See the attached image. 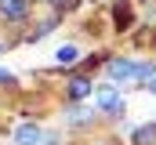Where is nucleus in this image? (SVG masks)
I'll return each mask as SVG.
<instances>
[{
	"mask_svg": "<svg viewBox=\"0 0 156 145\" xmlns=\"http://www.w3.org/2000/svg\"><path fill=\"white\" fill-rule=\"evenodd\" d=\"M98 105L105 109V112H116V109L123 105V98H120L116 87H105V91H98Z\"/></svg>",
	"mask_w": 156,
	"mask_h": 145,
	"instance_id": "obj_5",
	"label": "nucleus"
},
{
	"mask_svg": "<svg viewBox=\"0 0 156 145\" xmlns=\"http://www.w3.org/2000/svg\"><path fill=\"white\" fill-rule=\"evenodd\" d=\"M145 91H149V94H156V76H153V80H145Z\"/></svg>",
	"mask_w": 156,
	"mask_h": 145,
	"instance_id": "obj_12",
	"label": "nucleus"
},
{
	"mask_svg": "<svg viewBox=\"0 0 156 145\" xmlns=\"http://www.w3.org/2000/svg\"><path fill=\"white\" fill-rule=\"evenodd\" d=\"M105 76H109L113 83L131 80V76H134V62H131V58H109V62H105Z\"/></svg>",
	"mask_w": 156,
	"mask_h": 145,
	"instance_id": "obj_1",
	"label": "nucleus"
},
{
	"mask_svg": "<svg viewBox=\"0 0 156 145\" xmlns=\"http://www.w3.org/2000/svg\"><path fill=\"white\" fill-rule=\"evenodd\" d=\"M29 4H33V0H0V18L22 22V18L29 15Z\"/></svg>",
	"mask_w": 156,
	"mask_h": 145,
	"instance_id": "obj_2",
	"label": "nucleus"
},
{
	"mask_svg": "<svg viewBox=\"0 0 156 145\" xmlns=\"http://www.w3.org/2000/svg\"><path fill=\"white\" fill-rule=\"evenodd\" d=\"M55 26H58V18H47V22H40V26H37V29H33L29 36H26V40H29V44H37V40H44V36L51 33Z\"/></svg>",
	"mask_w": 156,
	"mask_h": 145,
	"instance_id": "obj_6",
	"label": "nucleus"
},
{
	"mask_svg": "<svg viewBox=\"0 0 156 145\" xmlns=\"http://www.w3.org/2000/svg\"><path fill=\"white\" fill-rule=\"evenodd\" d=\"M0 83H15V76H11L7 69H0Z\"/></svg>",
	"mask_w": 156,
	"mask_h": 145,
	"instance_id": "obj_11",
	"label": "nucleus"
},
{
	"mask_svg": "<svg viewBox=\"0 0 156 145\" xmlns=\"http://www.w3.org/2000/svg\"><path fill=\"white\" fill-rule=\"evenodd\" d=\"M47 4H51V7H55V11H69V7H73V4H76V0H47Z\"/></svg>",
	"mask_w": 156,
	"mask_h": 145,
	"instance_id": "obj_10",
	"label": "nucleus"
},
{
	"mask_svg": "<svg viewBox=\"0 0 156 145\" xmlns=\"http://www.w3.org/2000/svg\"><path fill=\"white\" fill-rule=\"evenodd\" d=\"M91 91H94V87H91V76H69V87H66V94H69V98H73V102H83V98H91Z\"/></svg>",
	"mask_w": 156,
	"mask_h": 145,
	"instance_id": "obj_3",
	"label": "nucleus"
},
{
	"mask_svg": "<svg viewBox=\"0 0 156 145\" xmlns=\"http://www.w3.org/2000/svg\"><path fill=\"white\" fill-rule=\"evenodd\" d=\"M40 138H44V134H40L37 123H22V127L15 131V145H40Z\"/></svg>",
	"mask_w": 156,
	"mask_h": 145,
	"instance_id": "obj_4",
	"label": "nucleus"
},
{
	"mask_svg": "<svg viewBox=\"0 0 156 145\" xmlns=\"http://www.w3.org/2000/svg\"><path fill=\"white\" fill-rule=\"evenodd\" d=\"M113 18H116V26H120V29H127V26H131V7H127L123 0L113 7Z\"/></svg>",
	"mask_w": 156,
	"mask_h": 145,
	"instance_id": "obj_8",
	"label": "nucleus"
},
{
	"mask_svg": "<svg viewBox=\"0 0 156 145\" xmlns=\"http://www.w3.org/2000/svg\"><path fill=\"white\" fill-rule=\"evenodd\" d=\"M134 76L145 83V80H153V76H156V65H153V62H138V65H134Z\"/></svg>",
	"mask_w": 156,
	"mask_h": 145,
	"instance_id": "obj_9",
	"label": "nucleus"
},
{
	"mask_svg": "<svg viewBox=\"0 0 156 145\" xmlns=\"http://www.w3.org/2000/svg\"><path fill=\"white\" fill-rule=\"evenodd\" d=\"M55 58H58V65H73V62L80 58V51L73 47V44H66V47H58V55H55Z\"/></svg>",
	"mask_w": 156,
	"mask_h": 145,
	"instance_id": "obj_7",
	"label": "nucleus"
}]
</instances>
